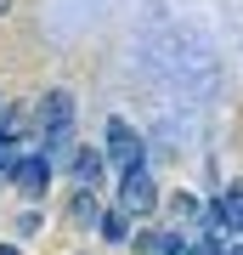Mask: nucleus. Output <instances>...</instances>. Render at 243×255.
Segmentation results:
<instances>
[{
    "label": "nucleus",
    "mask_w": 243,
    "mask_h": 255,
    "mask_svg": "<svg viewBox=\"0 0 243 255\" xmlns=\"http://www.w3.org/2000/svg\"><path fill=\"white\" fill-rule=\"evenodd\" d=\"M23 136H28V119H23L17 108H6V114H0V176H6L11 159L23 153Z\"/></svg>",
    "instance_id": "7"
},
{
    "label": "nucleus",
    "mask_w": 243,
    "mask_h": 255,
    "mask_svg": "<svg viewBox=\"0 0 243 255\" xmlns=\"http://www.w3.org/2000/svg\"><path fill=\"white\" fill-rule=\"evenodd\" d=\"M96 233H102V244H130V233H136V221L125 216V210H113V204H102V216H96Z\"/></svg>",
    "instance_id": "8"
},
{
    "label": "nucleus",
    "mask_w": 243,
    "mask_h": 255,
    "mask_svg": "<svg viewBox=\"0 0 243 255\" xmlns=\"http://www.w3.org/2000/svg\"><path fill=\"white\" fill-rule=\"evenodd\" d=\"M6 11H11V0H0V17H6Z\"/></svg>",
    "instance_id": "12"
},
{
    "label": "nucleus",
    "mask_w": 243,
    "mask_h": 255,
    "mask_svg": "<svg viewBox=\"0 0 243 255\" xmlns=\"http://www.w3.org/2000/svg\"><path fill=\"white\" fill-rule=\"evenodd\" d=\"M0 114H6V97H0Z\"/></svg>",
    "instance_id": "13"
},
{
    "label": "nucleus",
    "mask_w": 243,
    "mask_h": 255,
    "mask_svg": "<svg viewBox=\"0 0 243 255\" xmlns=\"http://www.w3.org/2000/svg\"><path fill=\"white\" fill-rule=\"evenodd\" d=\"M96 216H102V199L90 187H74V199H68V221L74 227H96Z\"/></svg>",
    "instance_id": "9"
},
{
    "label": "nucleus",
    "mask_w": 243,
    "mask_h": 255,
    "mask_svg": "<svg viewBox=\"0 0 243 255\" xmlns=\"http://www.w3.org/2000/svg\"><path fill=\"white\" fill-rule=\"evenodd\" d=\"M68 182H74V187H90V193L108 182V159H102L96 142H74V153H68Z\"/></svg>",
    "instance_id": "5"
},
{
    "label": "nucleus",
    "mask_w": 243,
    "mask_h": 255,
    "mask_svg": "<svg viewBox=\"0 0 243 255\" xmlns=\"http://www.w3.org/2000/svg\"><path fill=\"white\" fill-rule=\"evenodd\" d=\"M159 182H153V170H130V176H119V199L113 210H125L130 221H153L159 216Z\"/></svg>",
    "instance_id": "3"
},
{
    "label": "nucleus",
    "mask_w": 243,
    "mask_h": 255,
    "mask_svg": "<svg viewBox=\"0 0 243 255\" xmlns=\"http://www.w3.org/2000/svg\"><path fill=\"white\" fill-rule=\"evenodd\" d=\"M17 233H23V238L40 233V210H23V216H17Z\"/></svg>",
    "instance_id": "10"
},
{
    "label": "nucleus",
    "mask_w": 243,
    "mask_h": 255,
    "mask_svg": "<svg viewBox=\"0 0 243 255\" xmlns=\"http://www.w3.org/2000/svg\"><path fill=\"white\" fill-rule=\"evenodd\" d=\"M74 114H80V102H74L68 85H51V91H40L34 102V130H40V153L45 159H63L74 153Z\"/></svg>",
    "instance_id": "1"
},
{
    "label": "nucleus",
    "mask_w": 243,
    "mask_h": 255,
    "mask_svg": "<svg viewBox=\"0 0 243 255\" xmlns=\"http://www.w3.org/2000/svg\"><path fill=\"white\" fill-rule=\"evenodd\" d=\"M136 255H192V233H175V227H142L130 233Z\"/></svg>",
    "instance_id": "6"
},
{
    "label": "nucleus",
    "mask_w": 243,
    "mask_h": 255,
    "mask_svg": "<svg viewBox=\"0 0 243 255\" xmlns=\"http://www.w3.org/2000/svg\"><path fill=\"white\" fill-rule=\"evenodd\" d=\"M0 255H23V250H17V244H0Z\"/></svg>",
    "instance_id": "11"
},
{
    "label": "nucleus",
    "mask_w": 243,
    "mask_h": 255,
    "mask_svg": "<svg viewBox=\"0 0 243 255\" xmlns=\"http://www.w3.org/2000/svg\"><path fill=\"white\" fill-rule=\"evenodd\" d=\"M51 176H57V164L45 159L40 147H34V153H28V147H23V153L11 159V170H6V182L17 187L23 199H45V187H51Z\"/></svg>",
    "instance_id": "4"
},
{
    "label": "nucleus",
    "mask_w": 243,
    "mask_h": 255,
    "mask_svg": "<svg viewBox=\"0 0 243 255\" xmlns=\"http://www.w3.org/2000/svg\"><path fill=\"white\" fill-rule=\"evenodd\" d=\"M102 159H108V170L113 176H130V170H153V164H147V136L142 130L130 125L125 114H113L108 125H102Z\"/></svg>",
    "instance_id": "2"
}]
</instances>
